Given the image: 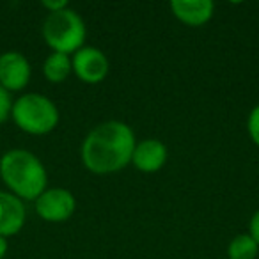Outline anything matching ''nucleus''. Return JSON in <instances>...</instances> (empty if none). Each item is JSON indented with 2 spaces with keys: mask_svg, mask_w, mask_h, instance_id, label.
I'll list each match as a JSON object with an SVG mask.
<instances>
[{
  "mask_svg": "<svg viewBox=\"0 0 259 259\" xmlns=\"http://www.w3.org/2000/svg\"><path fill=\"white\" fill-rule=\"evenodd\" d=\"M247 128H248V135H250L252 142H254L255 146H259V105H255L250 110V114H248Z\"/></svg>",
  "mask_w": 259,
  "mask_h": 259,
  "instance_id": "13",
  "label": "nucleus"
},
{
  "mask_svg": "<svg viewBox=\"0 0 259 259\" xmlns=\"http://www.w3.org/2000/svg\"><path fill=\"white\" fill-rule=\"evenodd\" d=\"M11 117L30 135H47L59 124V110L50 98L39 93L23 94L13 103Z\"/></svg>",
  "mask_w": 259,
  "mask_h": 259,
  "instance_id": "4",
  "label": "nucleus"
},
{
  "mask_svg": "<svg viewBox=\"0 0 259 259\" xmlns=\"http://www.w3.org/2000/svg\"><path fill=\"white\" fill-rule=\"evenodd\" d=\"M8 254V240L4 236H0V259H4Z\"/></svg>",
  "mask_w": 259,
  "mask_h": 259,
  "instance_id": "17",
  "label": "nucleus"
},
{
  "mask_svg": "<svg viewBox=\"0 0 259 259\" xmlns=\"http://www.w3.org/2000/svg\"><path fill=\"white\" fill-rule=\"evenodd\" d=\"M250 236L254 238L255 241H257V245H259V209L257 211L254 213V215H252V219H250Z\"/></svg>",
  "mask_w": 259,
  "mask_h": 259,
  "instance_id": "16",
  "label": "nucleus"
},
{
  "mask_svg": "<svg viewBox=\"0 0 259 259\" xmlns=\"http://www.w3.org/2000/svg\"><path fill=\"white\" fill-rule=\"evenodd\" d=\"M167 162V148L162 141L156 139H146L137 142L132 156V163L137 167L141 172L153 174L158 172Z\"/></svg>",
  "mask_w": 259,
  "mask_h": 259,
  "instance_id": "9",
  "label": "nucleus"
},
{
  "mask_svg": "<svg viewBox=\"0 0 259 259\" xmlns=\"http://www.w3.org/2000/svg\"><path fill=\"white\" fill-rule=\"evenodd\" d=\"M0 178L11 194L25 201H36L48 183L43 162L27 149H11L0 158Z\"/></svg>",
  "mask_w": 259,
  "mask_h": 259,
  "instance_id": "2",
  "label": "nucleus"
},
{
  "mask_svg": "<svg viewBox=\"0 0 259 259\" xmlns=\"http://www.w3.org/2000/svg\"><path fill=\"white\" fill-rule=\"evenodd\" d=\"M73 73L85 83H100L108 75V59L101 50L83 47L73 55Z\"/></svg>",
  "mask_w": 259,
  "mask_h": 259,
  "instance_id": "6",
  "label": "nucleus"
},
{
  "mask_svg": "<svg viewBox=\"0 0 259 259\" xmlns=\"http://www.w3.org/2000/svg\"><path fill=\"white\" fill-rule=\"evenodd\" d=\"M36 213L47 222H64L75 213V195L66 188H47L36 199Z\"/></svg>",
  "mask_w": 259,
  "mask_h": 259,
  "instance_id": "5",
  "label": "nucleus"
},
{
  "mask_svg": "<svg viewBox=\"0 0 259 259\" xmlns=\"http://www.w3.org/2000/svg\"><path fill=\"white\" fill-rule=\"evenodd\" d=\"M71 71H73V59L66 54H59V52H54L52 55H48L43 64V75L52 83L64 82L71 75Z\"/></svg>",
  "mask_w": 259,
  "mask_h": 259,
  "instance_id": "11",
  "label": "nucleus"
},
{
  "mask_svg": "<svg viewBox=\"0 0 259 259\" xmlns=\"http://www.w3.org/2000/svg\"><path fill=\"white\" fill-rule=\"evenodd\" d=\"M25 206L11 192L0 190V236H13L25 226Z\"/></svg>",
  "mask_w": 259,
  "mask_h": 259,
  "instance_id": "8",
  "label": "nucleus"
},
{
  "mask_svg": "<svg viewBox=\"0 0 259 259\" xmlns=\"http://www.w3.org/2000/svg\"><path fill=\"white\" fill-rule=\"evenodd\" d=\"M11 110H13L11 96H9V93L4 89V87L0 85V124L11 115Z\"/></svg>",
  "mask_w": 259,
  "mask_h": 259,
  "instance_id": "14",
  "label": "nucleus"
},
{
  "mask_svg": "<svg viewBox=\"0 0 259 259\" xmlns=\"http://www.w3.org/2000/svg\"><path fill=\"white\" fill-rule=\"evenodd\" d=\"M170 9L185 25L201 27L211 20L215 6L211 0H172Z\"/></svg>",
  "mask_w": 259,
  "mask_h": 259,
  "instance_id": "10",
  "label": "nucleus"
},
{
  "mask_svg": "<svg viewBox=\"0 0 259 259\" xmlns=\"http://www.w3.org/2000/svg\"><path fill=\"white\" fill-rule=\"evenodd\" d=\"M135 134L126 122L107 121L94 126L83 139L80 156L93 174H114L122 170L134 156Z\"/></svg>",
  "mask_w": 259,
  "mask_h": 259,
  "instance_id": "1",
  "label": "nucleus"
},
{
  "mask_svg": "<svg viewBox=\"0 0 259 259\" xmlns=\"http://www.w3.org/2000/svg\"><path fill=\"white\" fill-rule=\"evenodd\" d=\"M30 64L20 52H6L0 55V85L8 93L22 91L30 80Z\"/></svg>",
  "mask_w": 259,
  "mask_h": 259,
  "instance_id": "7",
  "label": "nucleus"
},
{
  "mask_svg": "<svg viewBox=\"0 0 259 259\" xmlns=\"http://www.w3.org/2000/svg\"><path fill=\"white\" fill-rule=\"evenodd\" d=\"M85 36L87 29L82 16L69 8L57 13H48L43 23L45 41L59 54H76L80 48H83Z\"/></svg>",
  "mask_w": 259,
  "mask_h": 259,
  "instance_id": "3",
  "label": "nucleus"
},
{
  "mask_svg": "<svg viewBox=\"0 0 259 259\" xmlns=\"http://www.w3.org/2000/svg\"><path fill=\"white\" fill-rule=\"evenodd\" d=\"M259 252V245L250 234H238L227 247L229 259H255Z\"/></svg>",
  "mask_w": 259,
  "mask_h": 259,
  "instance_id": "12",
  "label": "nucleus"
},
{
  "mask_svg": "<svg viewBox=\"0 0 259 259\" xmlns=\"http://www.w3.org/2000/svg\"><path fill=\"white\" fill-rule=\"evenodd\" d=\"M41 6H43L48 13H57L68 8V2H66V0H43Z\"/></svg>",
  "mask_w": 259,
  "mask_h": 259,
  "instance_id": "15",
  "label": "nucleus"
}]
</instances>
